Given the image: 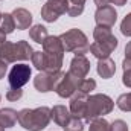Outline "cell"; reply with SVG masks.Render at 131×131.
I'll list each match as a JSON object with an SVG mask.
<instances>
[{"label":"cell","mask_w":131,"mask_h":131,"mask_svg":"<svg viewBox=\"0 0 131 131\" xmlns=\"http://www.w3.org/2000/svg\"><path fill=\"white\" fill-rule=\"evenodd\" d=\"M0 131H5V127H2V125H0Z\"/></svg>","instance_id":"obj_38"},{"label":"cell","mask_w":131,"mask_h":131,"mask_svg":"<svg viewBox=\"0 0 131 131\" xmlns=\"http://www.w3.org/2000/svg\"><path fill=\"white\" fill-rule=\"evenodd\" d=\"M110 3H113V5H116V6H124V5L127 3V0H110Z\"/></svg>","instance_id":"obj_36"},{"label":"cell","mask_w":131,"mask_h":131,"mask_svg":"<svg viewBox=\"0 0 131 131\" xmlns=\"http://www.w3.org/2000/svg\"><path fill=\"white\" fill-rule=\"evenodd\" d=\"M18 124L28 131H41L50 122V108L38 107V108H23L18 111Z\"/></svg>","instance_id":"obj_1"},{"label":"cell","mask_w":131,"mask_h":131,"mask_svg":"<svg viewBox=\"0 0 131 131\" xmlns=\"http://www.w3.org/2000/svg\"><path fill=\"white\" fill-rule=\"evenodd\" d=\"M0 60L8 64L15 63V43L5 41L0 44Z\"/></svg>","instance_id":"obj_17"},{"label":"cell","mask_w":131,"mask_h":131,"mask_svg":"<svg viewBox=\"0 0 131 131\" xmlns=\"http://www.w3.org/2000/svg\"><path fill=\"white\" fill-rule=\"evenodd\" d=\"M72 117V113L70 110H67L64 105H55L52 110H50V119H53L55 124H58L60 127H64L66 124L70 121Z\"/></svg>","instance_id":"obj_13"},{"label":"cell","mask_w":131,"mask_h":131,"mask_svg":"<svg viewBox=\"0 0 131 131\" xmlns=\"http://www.w3.org/2000/svg\"><path fill=\"white\" fill-rule=\"evenodd\" d=\"M122 82H124V85H127V87L131 89V72H124Z\"/></svg>","instance_id":"obj_31"},{"label":"cell","mask_w":131,"mask_h":131,"mask_svg":"<svg viewBox=\"0 0 131 131\" xmlns=\"http://www.w3.org/2000/svg\"><path fill=\"white\" fill-rule=\"evenodd\" d=\"M81 79H82V78H78V76H75L73 73L67 72V73H64V76H63L61 82L57 85L55 92L58 93V96H60V98H70V96L78 90Z\"/></svg>","instance_id":"obj_7"},{"label":"cell","mask_w":131,"mask_h":131,"mask_svg":"<svg viewBox=\"0 0 131 131\" xmlns=\"http://www.w3.org/2000/svg\"><path fill=\"white\" fill-rule=\"evenodd\" d=\"M18 119V113L14 108H3L0 110V125L5 128H11L15 125Z\"/></svg>","instance_id":"obj_18"},{"label":"cell","mask_w":131,"mask_h":131,"mask_svg":"<svg viewBox=\"0 0 131 131\" xmlns=\"http://www.w3.org/2000/svg\"><path fill=\"white\" fill-rule=\"evenodd\" d=\"M116 47H117V38L113 35L108 41H102V43L95 41L93 44H90V52L98 60H104V58H108Z\"/></svg>","instance_id":"obj_8"},{"label":"cell","mask_w":131,"mask_h":131,"mask_svg":"<svg viewBox=\"0 0 131 131\" xmlns=\"http://www.w3.org/2000/svg\"><path fill=\"white\" fill-rule=\"evenodd\" d=\"M95 3L98 5V8H102V6H107L110 3V0H95Z\"/></svg>","instance_id":"obj_35"},{"label":"cell","mask_w":131,"mask_h":131,"mask_svg":"<svg viewBox=\"0 0 131 131\" xmlns=\"http://www.w3.org/2000/svg\"><path fill=\"white\" fill-rule=\"evenodd\" d=\"M60 40L63 43L64 52H73L75 57H84L90 50V44H89L85 34L79 29H70L67 32L61 34Z\"/></svg>","instance_id":"obj_2"},{"label":"cell","mask_w":131,"mask_h":131,"mask_svg":"<svg viewBox=\"0 0 131 131\" xmlns=\"http://www.w3.org/2000/svg\"><path fill=\"white\" fill-rule=\"evenodd\" d=\"M32 47L28 41L20 40L15 43V61H26L29 58H32Z\"/></svg>","instance_id":"obj_16"},{"label":"cell","mask_w":131,"mask_h":131,"mask_svg":"<svg viewBox=\"0 0 131 131\" xmlns=\"http://www.w3.org/2000/svg\"><path fill=\"white\" fill-rule=\"evenodd\" d=\"M84 5L85 0H69V11L67 14L70 17H78L84 12Z\"/></svg>","instance_id":"obj_21"},{"label":"cell","mask_w":131,"mask_h":131,"mask_svg":"<svg viewBox=\"0 0 131 131\" xmlns=\"http://www.w3.org/2000/svg\"><path fill=\"white\" fill-rule=\"evenodd\" d=\"M125 58L127 60H131V41L125 46Z\"/></svg>","instance_id":"obj_34"},{"label":"cell","mask_w":131,"mask_h":131,"mask_svg":"<svg viewBox=\"0 0 131 131\" xmlns=\"http://www.w3.org/2000/svg\"><path fill=\"white\" fill-rule=\"evenodd\" d=\"M87 95L76 90L72 96H70V113L76 117H82L85 119L87 114Z\"/></svg>","instance_id":"obj_9"},{"label":"cell","mask_w":131,"mask_h":131,"mask_svg":"<svg viewBox=\"0 0 131 131\" xmlns=\"http://www.w3.org/2000/svg\"><path fill=\"white\" fill-rule=\"evenodd\" d=\"M5 41H6V34L0 29V44H2V43H5Z\"/></svg>","instance_id":"obj_37"},{"label":"cell","mask_w":131,"mask_h":131,"mask_svg":"<svg viewBox=\"0 0 131 131\" xmlns=\"http://www.w3.org/2000/svg\"><path fill=\"white\" fill-rule=\"evenodd\" d=\"M0 101H2V95H0Z\"/></svg>","instance_id":"obj_40"},{"label":"cell","mask_w":131,"mask_h":131,"mask_svg":"<svg viewBox=\"0 0 131 131\" xmlns=\"http://www.w3.org/2000/svg\"><path fill=\"white\" fill-rule=\"evenodd\" d=\"M69 11V0H47L41 8V17L47 23H53L60 15Z\"/></svg>","instance_id":"obj_5"},{"label":"cell","mask_w":131,"mask_h":131,"mask_svg":"<svg viewBox=\"0 0 131 131\" xmlns=\"http://www.w3.org/2000/svg\"><path fill=\"white\" fill-rule=\"evenodd\" d=\"M0 29L5 34H11L15 29V21L12 14H3L2 15V21H0Z\"/></svg>","instance_id":"obj_22"},{"label":"cell","mask_w":131,"mask_h":131,"mask_svg":"<svg viewBox=\"0 0 131 131\" xmlns=\"http://www.w3.org/2000/svg\"><path fill=\"white\" fill-rule=\"evenodd\" d=\"M114 107L113 99L107 95H92L87 98V114H85V121L90 122L96 117H101L104 114H108Z\"/></svg>","instance_id":"obj_3"},{"label":"cell","mask_w":131,"mask_h":131,"mask_svg":"<svg viewBox=\"0 0 131 131\" xmlns=\"http://www.w3.org/2000/svg\"><path fill=\"white\" fill-rule=\"evenodd\" d=\"M121 32L125 37H131V12L122 20L121 23Z\"/></svg>","instance_id":"obj_29"},{"label":"cell","mask_w":131,"mask_h":131,"mask_svg":"<svg viewBox=\"0 0 131 131\" xmlns=\"http://www.w3.org/2000/svg\"><path fill=\"white\" fill-rule=\"evenodd\" d=\"M95 20L98 23V26H107V28H113L116 20H117V12L113 6L107 5L98 8L96 14H95Z\"/></svg>","instance_id":"obj_10"},{"label":"cell","mask_w":131,"mask_h":131,"mask_svg":"<svg viewBox=\"0 0 131 131\" xmlns=\"http://www.w3.org/2000/svg\"><path fill=\"white\" fill-rule=\"evenodd\" d=\"M63 128H64V131H84V124H82L81 117H76V116L72 114L70 121L66 124Z\"/></svg>","instance_id":"obj_23"},{"label":"cell","mask_w":131,"mask_h":131,"mask_svg":"<svg viewBox=\"0 0 131 131\" xmlns=\"http://www.w3.org/2000/svg\"><path fill=\"white\" fill-rule=\"evenodd\" d=\"M116 105L122 110V111H131V92L130 93H124L121 95L117 101H116Z\"/></svg>","instance_id":"obj_26"},{"label":"cell","mask_w":131,"mask_h":131,"mask_svg":"<svg viewBox=\"0 0 131 131\" xmlns=\"http://www.w3.org/2000/svg\"><path fill=\"white\" fill-rule=\"evenodd\" d=\"M32 64L35 66V69H38L40 72L44 70V52H34L32 53Z\"/></svg>","instance_id":"obj_27"},{"label":"cell","mask_w":131,"mask_h":131,"mask_svg":"<svg viewBox=\"0 0 131 131\" xmlns=\"http://www.w3.org/2000/svg\"><path fill=\"white\" fill-rule=\"evenodd\" d=\"M95 89H96V81L92 79V78H82L81 82H79V87H78V90L82 92V93H85V95H89Z\"/></svg>","instance_id":"obj_25"},{"label":"cell","mask_w":131,"mask_h":131,"mask_svg":"<svg viewBox=\"0 0 131 131\" xmlns=\"http://www.w3.org/2000/svg\"><path fill=\"white\" fill-rule=\"evenodd\" d=\"M12 17H14V21H15V28L23 31V29H28L32 23V14L25 9V8H17L14 9L12 12Z\"/></svg>","instance_id":"obj_12"},{"label":"cell","mask_w":131,"mask_h":131,"mask_svg":"<svg viewBox=\"0 0 131 131\" xmlns=\"http://www.w3.org/2000/svg\"><path fill=\"white\" fill-rule=\"evenodd\" d=\"M98 73H99V76H102L104 79H110L116 73V64H114V61L110 57L104 58V60H99L98 61Z\"/></svg>","instance_id":"obj_14"},{"label":"cell","mask_w":131,"mask_h":131,"mask_svg":"<svg viewBox=\"0 0 131 131\" xmlns=\"http://www.w3.org/2000/svg\"><path fill=\"white\" fill-rule=\"evenodd\" d=\"M0 21H2V14H0Z\"/></svg>","instance_id":"obj_39"},{"label":"cell","mask_w":131,"mask_h":131,"mask_svg":"<svg viewBox=\"0 0 131 131\" xmlns=\"http://www.w3.org/2000/svg\"><path fill=\"white\" fill-rule=\"evenodd\" d=\"M31 67L28 64H15L11 72H9V85L11 87H15V89H21L25 84L29 82V78H31Z\"/></svg>","instance_id":"obj_6"},{"label":"cell","mask_w":131,"mask_h":131,"mask_svg":"<svg viewBox=\"0 0 131 131\" xmlns=\"http://www.w3.org/2000/svg\"><path fill=\"white\" fill-rule=\"evenodd\" d=\"M6 70H8V63H5V61L0 60V79L6 75Z\"/></svg>","instance_id":"obj_32"},{"label":"cell","mask_w":131,"mask_h":131,"mask_svg":"<svg viewBox=\"0 0 131 131\" xmlns=\"http://www.w3.org/2000/svg\"><path fill=\"white\" fill-rule=\"evenodd\" d=\"M29 37H31L32 41L43 44L44 40L49 37V34H47V29H46L44 26H41V25H35V26H32V28L29 29Z\"/></svg>","instance_id":"obj_19"},{"label":"cell","mask_w":131,"mask_h":131,"mask_svg":"<svg viewBox=\"0 0 131 131\" xmlns=\"http://www.w3.org/2000/svg\"><path fill=\"white\" fill-rule=\"evenodd\" d=\"M124 72H131V60H124Z\"/></svg>","instance_id":"obj_33"},{"label":"cell","mask_w":131,"mask_h":131,"mask_svg":"<svg viewBox=\"0 0 131 131\" xmlns=\"http://www.w3.org/2000/svg\"><path fill=\"white\" fill-rule=\"evenodd\" d=\"M70 73H73L78 78H85L90 72V61L85 57H75L70 61Z\"/></svg>","instance_id":"obj_11"},{"label":"cell","mask_w":131,"mask_h":131,"mask_svg":"<svg viewBox=\"0 0 131 131\" xmlns=\"http://www.w3.org/2000/svg\"><path fill=\"white\" fill-rule=\"evenodd\" d=\"M43 50L47 52V53H60V55H64V47H63V43L60 40V37H47L43 43Z\"/></svg>","instance_id":"obj_15"},{"label":"cell","mask_w":131,"mask_h":131,"mask_svg":"<svg viewBox=\"0 0 131 131\" xmlns=\"http://www.w3.org/2000/svg\"><path fill=\"white\" fill-rule=\"evenodd\" d=\"M111 37H113L111 28H107V26H96L95 31H93V38H95V41H98V43L108 41Z\"/></svg>","instance_id":"obj_20"},{"label":"cell","mask_w":131,"mask_h":131,"mask_svg":"<svg viewBox=\"0 0 131 131\" xmlns=\"http://www.w3.org/2000/svg\"><path fill=\"white\" fill-rule=\"evenodd\" d=\"M110 131H128V125H127L124 121L117 119V121H114V122L110 125Z\"/></svg>","instance_id":"obj_30"},{"label":"cell","mask_w":131,"mask_h":131,"mask_svg":"<svg viewBox=\"0 0 131 131\" xmlns=\"http://www.w3.org/2000/svg\"><path fill=\"white\" fill-rule=\"evenodd\" d=\"M23 96V90L21 89H15V87H9L8 89V92H6V99L8 101H18V99H21Z\"/></svg>","instance_id":"obj_28"},{"label":"cell","mask_w":131,"mask_h":131,"mask_svg":"<svg viewBox=\"0 0 131 131\" xmlns=\"http://www.w3.org/2000/svg\"><path fill=\"white\" fill-rule=\"evenodd\" d=\"M64 73L60 70V72H55V73H46V72H40L35 79H34V85L38 92L41 93H47V92H52L57 89V85L61 82Z\"/></svg>","instance_id":"obj_4"},{"label":"cell","mask_w":131,"mask_h":131,"mask_svg":"<svg viewBox=\"0 0 131 131\" xmlns=\"http://www.w3.org/2000/svg\"><path fill=\"white\" fill-rule=\"evenodd\" d=\"M89 131H110V124L104 117H96L90 122Z\"/></svg>","instance_id":"obj_24"}]
</instances>
